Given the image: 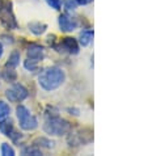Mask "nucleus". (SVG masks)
<instances>
[{
    "label": "nucleus",
    "mask_w": 148,
    "mask_h": 156,
    "mask_svg": "<svg viewBox=\"0 0 148 156\" xmlns=\"http://www.w3.org/2000/svg\"><path fill=\"white\" fill-rule=\"evenodd\" d=\"M0 133L4 134L5 136H9L12 138L15 142L19 139V138H21L20 134H17L15 131V127H13V121H12L11 118H4L0 121Z\"/></svg>",
    "instance_id": "423d86ee"
},
{
    "label": "nucleus",
    "mask_w": 148,
    "mask_h": 156,
    "mask_svg": "<svg viewBox=\"0 0 148 156\" xmlns=\"http://www.w3.org/2000/svg\"><path fill=\"white\" fill-rule=\"evenodd\" d=\"M46 29H47V25L46 24H41V23H38V21L29 24V30L33 34H36V36H40V34L45 33Z\"/></svg>",
    "instance_id": "f8f14e48"
},
{
    "label": "nucleus",
    "mask_w": 148,
    "mask_h": 156,
    "mask_svg": "<svg viewBox=\"0 0 148 156\" xmlns=\"http://www.w3.org/2000/svg\"><path fill=\"white\" fill-rule=\"evenodd\" d=\"M20 58H21L20 51H13V53L9 55V58H8L7 63H5V67L7 68H16L20 63Z\"/></svg>",
    "instance_id": "9b49d317"
},
{
    "label": "nucleus",
    "mask_w": 148,
    "mask_h": 156,
    "mask_svg": "<svg viewBox=\"0 0 148 156\" xmlns=\"http://www.w3.org/2000/svg\"><path fill=\"white\" fill-rule=\"evenodd\" d=\"M88 2H89V3H90V2H92V0H88Z\"/></svg>",
    "instance_id": "4be33fe9"
},
{
    "label": "nucleus",
    "mask_w": 148,
    "mask_h": 156,
    "mask_svg": "<svg viewBox=\"0 0 148 156\" xmlns=\"http://www.w3.org/2000/svg\"><path fill=\"white\" fill-rule=\"evenodd\" d=\"M28 96H29V92L23 84H15L9 89H7L5 92V97L11 102H21Z\"/></svg>",
    "instance_id": "39448f33"
},
{
    "label": "nucleus",
    "mask_w": 148,
    "mask_h": 156,
    "mask_svg": "<svg viewBox=\"0 0 148 156\" xmlns=\"http://www.w3.org/2000/svg\"><path fill=\"white\" fill-rule=\"evenodd\" d=\"M3 53H4V50H3V45L0 43V58L3 57Z\"/></svg>",
    "instance_id": "412c9836"
},
{
    "label": "nucleus",
    "mask_w": 148,
    "mask_h": 156,
    "mask_svg": "<svg viewBox=\"0 0 148 156\" xmlns=\"http://www.w3.org/2000/svg\"><path fill=\"white\" fill-rule=\"evenodd\" d=\"M2 155L3 156H15V150L8 144V143H3L2 144Z\"/></svg>",
    "instance_id": "f3484780"
},
{
    "label": "nucleus",
    "mask_w": 148,
    "mask_h": 156,
    "mask_svg": "<svg viewBox=\"0 0 148 156\" xmlns=\"http://www.w3.org/2000/svg\"><path fill=\"white\" fill-rule=\"evenodd\" d=\"M34 146L45 147V148H53V147H54V142L46 139V138H37V139L34 140Z\"/></svg>",
    "instance_id": "ddd939ff"
},
{
    "label": "nucleus",
    "mask_w": 148,
    "mask_h": 156,
    "mask_svg": "<svg viewBox=\"0 0 148 156\" xmlns=\"http://www.w3.org/2000/svg\"><path fill=\"white\" fill-rule=\"evenodd\" d=\"M23 154H24V155H34V156L42 155V154H41V150L38 148L37 146H34V144H33L32 147H26V148H24Z\"/></svg>",
    "instance_id": "dca6fc26"
},
{
    "label": "nucleus",
    "mask_w": 148,
    "mask_h": 156,
    "mask_svg": "<svg viewBox=\"0 0 148 156\" xmlns=\"http://www.w3.org/2000/svg\"><path fill=\"white\" fill-rule=\"evenodd\" d=\"M9 113H11L9 105H8L7 102H4V101H0V121L9 115Z\"/></svg>",
    "instance_id": "4468645a"
},
{
    "label": "nucleus",
    "mask_w": 148,
    "mask_h": 156,
    "mask_svg": "<svg viewBox=\"0 0 148 156\" xmlns=\"http://www.w3.org/2000/svg\"><path fill=\"white\" fill-rule=\"evenodd\" d=\"M64 80H66V73L58 67L46 68L38 76V83H40L41 88L47 90V92H51V90L59 88L64 83Z\"/></svg>",
    "instance_id": "f257e3e1"
},
{
    "label": "nucleus",
    "mask_w": 148,
    "mask_h": 156,
    "mask_svg": "<svg viewBox=\"0 0 148 156\" xmlns=\"http://www.w3.org/2000/svg\"><path fill=\"white\" fill-rule=\"evenodd\" d=\"M56 49H63L64 51H67L68 54H72V55H76L79 53V43L75 38H71V37H66L63 38V41L60 42V47H56Z\"/></svg>",
    "instance_id": "6e6552de"
},
{
    "label": "nucleus",
    "mask_w": 148,
    "mask_h": 156,
    "mask_svg": "<svg viewBox=\"0 0 148 156\" xmlns=\"http://www.w3.org/2000/svg\"><path fill=\"white\" fill-rule=\"evenodd\" d=\"M46 3L49 4L51 8H54L55 11H59L62 5H60V0H46Z\"/></svg>",
    "instance_id": "aec40b11"
},
{
    "label": "nucleus",
    "mask_w": 148,
    "mask_h": 156,
    "mask_svg": "<svg viewBox=\"0 0 148 156\" xmlns=\"http://www.w3.org/2000/svg\"><path fill=\"white\" fill-rule=\"evenodd\" d=\"M26 55H28L29 59H33V60L40 62V60H42L43 57H45V49H43L41 45L33 43V45L29 46V49L26 51Z\"/></svg>",
    "instance_id": "1a4fd4ad"
},
{
    "label": "nucleus",
    "mask_w": 148,
    "mask_h": 156,
    "mask_svg": "<svg viewBox=\"0 0 148 156\" xmlns=\"http://www.w3.org/2000/svg\"><path fill=\"white\" fill-rule=\"evenodd\" d=\"M3 76H4V79L8 80V81H15L16 77H17L16 72L13 71V68H7V71H4Z\"/></svg>",
    "instance_id": "a211bd4d"
},
{
    "label": "nucleus",
    "mask_w": 148,
    "mask_h": 156,
    "mask_svg": "<svg viewBox=\"0 0 148 156\" xmlns=\"http://www.w3.org/2000/svg\"><path fill=\"white\" fill-rule=\"evenodd\" d=\"M93 36H94L93 29L83 30V32L80 33V45H83V46H88L89 43L93 41Z\"/></svg>",
    "instance_id": "9d476101"
},
{
    "label": "nucleus",
    "mask_w": 148,
    "mask_h": 156,
    "mask_svg": "<svg viewBox=\"0 0 148 156\" xmlns=\"http://www.w3.org/2000/svg\"><path fill=\"white\" fill-rule=\"evenodd\" d=\"M16 114L19 118L20 127L25 130V131H33L38 127V121L32 113L29 112V109L24 105H19L16 109Z\"/></svg>",
    "instance_id": "7ed1b4c3"
},
{
    "label": "nucleus",
    "mask_w": 148,
    "mask_h": 156,
    "mask_svg": "<svg viewBox=\"0 0 148 156\" xmlns=\"http://www.w3.org/2000/svg\"><path fill=\"white\" fill-rule=\"evenodd\" d=\"M63 3H64V7H66V9H68V11L76 9V7L79 5L76 0H63Z\"/></svg>",
    "instance_id": "6ab92c4d"
},
{
    "label": "nucleus",
    "mask_w": 148,
    "mask_h": 156,
    "mask_svg": "<svg viewBox=\"0 0 148 156\" xmlns=\"http://www.w3.org/2000/svg\"><path fill=\"white\" fill-rule=\"evenodd\" d=\"M59 28L62 32L64 33H68V32H72V30H75L77 28V21L76 19H73V17L68 16L67 13H63L59 16Z\"/></svg>",
    "instance_id": "0eeeda50"
},
{
    "label": "nucleus",
    "mask_w": 148,
    "mask_h": 156,
    "mask_svg": "<svg viewBox=\"0 0 148 156\" xmlns=\"http://www.w3.org/2000/svg\"><path fill=\"white\" fill-rule=\"evenodd\" d=\"M24 67L26 68L28 71H32V72H34V71H37V68H38V62L37 60H33V59H26L24 62Z\"/></svg>",
    "instance_id": "2eb2a0df"
},
{
    "label": "nucleus",
    "mask_w": 148,
    "mask_h": 156,
    "mask_svg": "<svg viewBox=\"0 0 148 156\" xmlns=\"http://www.w3.org/2000/svg\"><path fill=\"white\" fill-rule=\"evenodd\" d=\"M0 23L7 29H17L11 0H0Z\"/></svg>",
    "instance_id": "20e7f679"
},
{
    "label": "nucleus",
    "mask_w": 148,
    "mask_h": 156,
    "mask_svg": "<svg viewBox=\"0 0 148 156\" xmlns=\"http://www.w3.org/2000/svg\"><path fill=\"white\" fill-rule=\"evenodd\" d=\"M43 130L49 135H55V136H62L71 130V125L68 121L60 118L59 115H53V117H46V122L43 125Z\"/></svg>",
    "instance_id": "f03ea898"
}]
</instances>
